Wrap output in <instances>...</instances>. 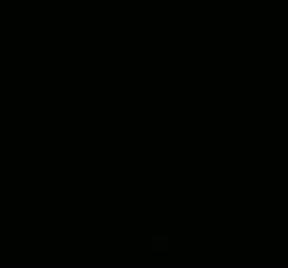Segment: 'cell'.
<instances>
[{
  "label": "cell",
  "mask_w": 288,
  "mask_h": 268,
  "mask_svg": "<svg viewBox=\"0 0 288 268\" xmlns=\"http://www.w3.org/2000/svg\"><path fill=\"white\" fill-rule=\"evenodd\" d=\"M151 246H154V251H162L168 246V238H165V235H154V238H151Z\"/></svg>",
  "instance_id": "1"
}]
</instances>
